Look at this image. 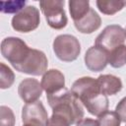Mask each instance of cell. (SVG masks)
Wrapping results in <instances>:
<instances>
[{
  "instance_id": "ac0fdd59",
  "label": "cell",
  "mask_w": 126,
  "mask_h": 126,
  "mask_svg": "<svg viewBox=\"0 0 126 126\" xmlns=\"http://www.w3.org/2000/svg\"><path fill=\"white\" fill-rule=\"evenodd\" d=\"M15 82V74L6 64L0 63V88L9 89Z\"/></svg>"
},
{
  "instance_id": "7402d4cb",
  "label": "cell",
  "mask_w": 126,
  "mask_h": 126,
  "mask_svg": "<svg viewBox=\"0 0 126 126\" xmlns=\"http://www.w3.org/2000/svg\"><path fill=\"white\" fill-rule=\"evenodd\" d=\"M115 112L118 114L120 120L126 123V96L123 97L116 105Z\"/></svg>"
},
{
  "instance_id": "cb8c5ba5",
  "label": "cell",
  "mask_w": 126,
  "mask_h": 126,
  "mask_svg": "<svg viewBox=\"0 0 126 126\" xmlns=\"http://www.w3.org/2000/svg\"><path fill=\"white\" fill-rule=\"evenodd\" d=\"M76 126H98V123L97 120L92 118H83L76 124Z\"/></svg>"
},
{
  "instance_id": "7a4b0ae2",
  "label": "cell",
  "mask_w": 126,
  "mask_h": 126,
  "mask_svg": "<svg viewBox=\"0 0 126 126\" xmlns=\"http://www.w3.org/2000/svg\"><path fill=\"white\" fill-rule=\"evenodd\" d=\"M30 51L31 48L20 37L9 36L1 42V53L14 68L24 62Z\"/></svg>"
},
{
  "instance_id": "52a82bcc",
  "label": "cell",
  "mask_w": 126,
  "mask_h": 126,
  "mask_svg": "<svg viewBox=\"0 0 126 126\" xmlns=\"http://www.w3.org/2000/svg\"><path fill=\"white\" fill-rule=\"evenodd\" d=\"M47 65L48 61L44 52L38 49L31 48V51L24 60V62L19 66L15 67V69L24 74L39 76L47 71Z\"/></svg>"
},
{
  "instance_id": "d4e9b609",
  "label": "cell",
  "mask_w": 126,
  "mask_h": 126,
  "mask_svg": "<svg viewBox=\"0 0 126 126\" xmlns=\"http://www.w3.org/2000/svg\"><path fill=\"white\" fill-rule=\"evenodd\" d=\"M23 126H31V125H26V124H24Z\"/></svg>"
},
{
  "instance_id": "4fadbf2b",
  "label": "cell",
  "mask_w": 126,
  "mask_h": 126,
  "mask_svg": "<svg viewBox=\"0 0 126 126\" xmlns=\"http://www.w3.org/2000/svg\"><path fill=\"white\" fill-rule=\"evenodd\" d=\"M75 28L82 33H92L99 29L101 19L98 14L91 7L89 12L80 20L74 22Z\"/></svg>"
},
{
  "instance_id": "ba28073f",
  "label": "cell",
  "mask_w": 126,
  "mask_h": 126,
  "mask_svg": "<svg viewBox=\"0 0 126 126\" xmlns=\"http://www.w3.org/2000/svg\"><path fill=\"white\" fill-rule=\"evenodd\" d=\"M71 92L80 99L83 105L102 94L97 80L92 77H82L76 80L71 87Z\"/></svg>"
},
{
  "instance_id": "277c9868",
  "label": "cell",
  "mask_w": 126,
  "mask_h": 126,
  "mask_svg": "<svg viewBox=\"0 0 126 126\" xmlns=\"http://www.w3.org/2000/svg\"><path fill=\"white\" fill-rule=\"evenodd\" d=\"M39 6L50 28L55 30H61L66 27L68 23V19L63 8L64 0L40 1Z\"/></svg>"
},
{
  "instance_id": "30bf717a",
  "label": "cell",
  "mask_w": 126,
  "mask_h": 126,
  "mask_svg": "<svg viewBox=\"0 0 126 126\" xmlns=\"http://www.w3.org/2000/svg\"><path fill=\"white\" fill-rule=\"evenodd\" d=\"M85 64L90 71H102L108 64V52L98 46H91L85 53Z\"/></svg>"
},
{
  "instance_id": "5bb4252c",
  "label": "cell",
  "mask_w": 126,
  "mask_h": 126,
  "mask_svg": "<svg viewBox=\"0 0 126 126\" xmlns=\"http://www.w3.org/2000/svg\"><path fill=\"white\" fill-rule=\"evenodd\" d=\"M100 88V92L105 95H114L122 90V81L120 78L111 75H100L96 79Z\"/></svg>"
},
{
  "instance_id": "603a6c76",
  "label": "cell",
  "mask_w": 126,
  "mask_h": 126,
  "mask_svg": "<svg viewBox=\"0 0 126 126\" xmlns=\"http://www.w3.org/2000/svg\"><path fill=\"white\" fill-rule=\"evenodd\" d=\"M47 126H71V125L65 118L56 114H52L51 117L49 118Z\"/></svg>"
},
{
  "instance_id": "d6986e66",
  "label": "cell",
  "mask_w": 126,
  "mask_h": 126,
  "mask_svg": "<svg viewBox=\"0 0 126 126\" xmlns=\"http://www.w3.org/2000/svg\"><path fill=\"white\" fill-rule=\"evenodd\" d=\"M98 126H120L121 120L115 111H106L98 116Z\"/></svg>"
},
{
  "instance_id": "8992f818",
  "label": "cell",
  "mask_w": 126,
  "mask_h": 126,
  "mask_svg": "<svg viewBox=\"0 0 126 126\" xmlns=\"http://www.w3.org/2000/svg\"><path fill=\"white\" fill-rule=\"evenodd\" d=\"M126 39L125 30L119 25L106 26L95 38V46H98L107 52L115 47L122 45Z\"/></svg>"
},
{
  "instance_id": "9c48e42d",
  "label": "cell",
  "mask_w": 126,
  "mask_h": 126,
  "mask_svg": "<svg viewBox=\"0 0 126 126\" xmlns=\"http://www.w3.org/2000/svg\"><path fill=\"white\" fill-rule=\"evenodd\" d=\"M22 121L31 126H47L49 117L42 102L36 100L26 103L22 108Z\"/></svg>"
},
{
  "instance_id": "ffe728a7",
  "label": "cell",
  "mask_w": 126,
  "mask_h": 126,
  "mask_svg": "<svg viewBox=\"0 0 126 126\" xmlns=\"http://www.w3.org/2000/svg\"><path fill=\"white\" fill-rule=\"evenodd\" d=\"M26 1H1L0 2V10L2 13L17 14L21 10H23L26 6Z\"/></svg>"
},
{
  "instance_id": "7c38bea8",
  "label": "cell",
  "mask_w": 126,
  "mask_h": 126,
  "mask_svg": "<svg viewBox=\"0 0 126 126\" xmlns=\"http://www.w3.org/2000/svg\"><path fill=\"white\" fill-rule=\"evenodd\" d=\"M40 85L46 94H53L65 88V77L59 70L50 69L43 74Z\"/></svg>"
},
{
  "instance_id": "5b68a950",
  "label": "cell",
  "mask_w": 126,
  "mask_h": 126,
  "mask_svg": "<svg viewBox=\"0 0 126 126\" xmlns=\"http://www.w3.org/2000/svg\"><path fill=\"white\" fill-rule=\"evenodd\" d=\"M40 23L39 11L34 6H26L12 18V28L19 32H30L37 29Z\"/></svg>"
},
{
  "instance_id": "2e32d148",
  "label": "cell",
  "mask_w": 126,
  "mask_h": 126,
  "mask_svg": "<svg viewBox=\"0 0 126 126\" xmlns=\"http://www.w3.org/2000/svg\"><path fill=\"white\" fill-rule=\"evenodd\" d=\"M68 5L71 18L74 22L84 17L91 9L90 2L88 0H70L68 2Z\"/></svg>"
},
{
  "instance_id": "9a60e30c",
  "label": "cell",
  "mask_w": 126,
  "mask_h": 126,
  "mask_svg": "<svg viewBox=\"0 0 126 126\" xmlns=\"http://www.w3.org/2000/svg\"><path fill=\"white\" fill-rule=\"evenodd\" d=\"M98 10L104 15H114L126 6V0H97L95 2Z\"/></svg>"
},
{
  "instance_id": "484cf974",
  "label": "cell",
  "mask_w": 126,
  "mask_h": 126,
  "mask_svg": "<svg viewBox=\"0 0 126 126\" xmlns=\"http://www.w3.org/2000/svg\"><path fill=\"white\" fill-rule=\"evenodd\" d=\"M125 34H126V28H125Z\"/></svg>"
},
{
  "instance_id": "3957f363",
  "label": "cell",
  "mask_w": 126,
  "mask_h": 126,
  "mask_svg": "<svg viewBox=\"0 0 126 126\" xmlns=\"http://www.w3.org/2000/svg\"><path fill=\"white\" fill-rule=\"evenodd\" d=\"M53 51L58 59L64 62L76 60L81 52L79 39L72 34H59L53 40Z\"/></svg>"
},
{
  "instance_id": "44dd1931",
  "label": "cell",
  "mask_w": 126,
  "mask_h": 126,
  "mask_svg": "<svg viewBox=\"0 0 126 126\" xmlns=\"http://www.w3.org/2000/svg\"><path fill=\"white\" fill-rule=\"evenodd\" d=\"M0 126H15L14 112L6 105L0 106Z\"/></svg>"
},
{
  "instance_id": "e0dca14e",
  "label": "cell",
  "mask_w": 126,
  "mask_h": 126,
  "mask_svg": "<svg viewBox=\"0 0 126 126\" xmlns=\"http://www.w3.org/2000/svg\"><path fill=\"white\" fill-rule=\"evenodd\" d=\"M108 64L113 68H121L126 65V45L122 44L108 52Z\"/></svg>"
},
{
  "instance_id": "8fae6325",
  "label": "cell",
  "mask_w": 126,
  "mask_h": 126,
  "mask_svg": "<svg viewBox=\"0 0 126 126\" xmlns=\"http://www.w3.org/2000/svg\"><path fill=\"white\" fill-rule=\"evenodd\" d=\"M18 94L26 103L34 102L41 96L42 87L36 79L27 78L19 84Z\"/></svg>"
},
{
  "instance_id": "6da1fadb",
  "label": "cell",
  "mask_w": 126,
  "mask_h": 126,
  "mask_svg": "<svg viewBox=\"0 0 126 126\" xmlns=\"http://www.w3.org/2000/svg\"><path fill=\"white\" fill-rule=\"evenodd\" d=\"M52 114L65 118L70 125L77 124L84 118V108L80 99L68 89L64 88L53 94H46Z\"/></svg>"
}]
</instances>
